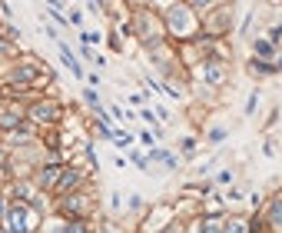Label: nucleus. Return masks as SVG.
I'll return each mask as SVG.
<instances>
[{"instance_id": "f257e3e1", "label": "nucleus", "mask_w": 282, "mask_h": 233, "mask_svg": "<svg viewBox=\"0 0 282 233\" xmlns=\"http://www.w3.org/2000/svg\"><path fill=\"white\" fill-rule=\"evenodd\" d=\"M169 27H173L176 33H189L193 30V17H189V10H186V7H176V10L169 13Z\"/></svg>"}, {"instance_id": "f03ea898", "label": "nucleus", "mask_w": 282, "mask_h": 233, "mask_svg": "<svg viewBox=\"0 0 282 233\" xmlns=\"http://www.w3.org/2000/svg\"><path fill=\"white\" fill-rule=\"evenodd\" d=\"M27 227H30V217H27V207H23V203H17V207H10V233H27Z\"/></svg>"}, {"instance_id": "7ed1b4c3", "label": "nucleus", "mask_w": 282, "mask_h": 233, "mask_svg": "<svg viewBox=\"0 0 282 233\" xmlns=\"http://www.w3.org/2000/svg\"><path fill=\"white\" fill-rule=\"evenodd\" d=\"M76 183H80V173H76V170H63L60 180H56V187L60 190H70V187H76Z\"/></svg>"}, {"instance_id": "20e7f679", "label": "nucleus", "mask_w": 282, "mask_h": 233, "mask_svg": "<svg viewBox=\"0 0 282 233\" xmlns=\"http://www.w3.org/2000/svg\"><path fill=\"white\" fill-rule=\"evenodd\" d=\"M60 173H63V170H56V166H47L44 173H40V183H44V187H54L56 180H60Z\"/></svg>"}, {"instance_id": "39448f33", "label": "nucleus", "mask_w": 282, "mask_h": 233, "mask_svg": "<svg viewBox=\"0 0 282 233\" xmlns=\"http://www.w3.org/2000/svg\"><path fill=\"white\" fill-rule=\"evenodd\" d=\"M60 57H63V60H66V67H70V70H73L76 77H80V74H83V70H80V64H76V60H73V54H70V47H66V44H60Z\"/></svg>"}, {"instance_id": "423d86ee", "label": "nucleus", "mask_w": 282, "mask_h": 233, "mask_svg": "<svg viewBox=\"0 0 282 233\" xmlns=\"http://www.w3.org/2000/svg\"><path fill=\"white\" fill-rule=\"evenodd\" d=\"M256 54H259V57H276V47H272V40H256Z\"/></svg>"}, {"instance_id": "0eeeda50", "label": "nucleus", "mask_w": 282, "mask_h": 233, "mask_svg": "<svg viewBox=\"0 0 282 233\" xmlns=\"http://www.w3.org/2000/svg\"><path fill=\"white\" fill-rule=\"evenodd\" d=\"M54 107H33V117H37V120H54Z\"/></svg>"}, {"instance_id": "6e6552de", "label": "nucleus", "mask_w": 282, "mask_h": 233, "mask_svg": "<svg viewBox=\"0 0 282 233\" xmlns=\"http://www.w3.org/2000/svg\"><path fill=\"white\" fill-rule=\"evenodd\" d=\"M269 220L276 223V227H282V200H279V203H272V210H269Z\"/></svg>"}, {"instance_id": "1a4fd4ad", "label": "nucleus", "mask_w": 282, "mask_h": 233, "mask_svg": "<svg viewBox=\"0 0 282 233\" xmlns=\"http://www.w3.org/2000/svg\"><path fill=\"white\" fill-rule=\"evenodd\" d=\"M150 156H153V160H163V163H166V166H176V156H169V154H163V150H153V154H150Z\"/></svg>"}, {"instance_id": "9d476101", "label": "nucleus", "mask_w": 282, "mask_h": 233, "mask_svg": "<svg viewBox=\"0 0 282 233\" xmlns=\"http://www.w3.org/2000/svg\"><path fill=\"white\" fill-rule=\"evenodd\" d=\"M223 233H246V223L242 220H232V223H226V230Z\"/></svg>"}, {"instance_id": "9b49d317", "label": "nucleus", "mask_w": 282, "mask_h": 233, "mask_svg": "<svg viewBox=\"0 0 282 233\" xmlns=\"http://www.w3.org/2000/svg\"><path fill=\"white\" fill-rule=\"evenodd\" d=\"M30 77H33L30 67H20V70H13V80H30Z\"/></svg>"}, {"instance_id": "f8f14e48", "label": "nucleus", "mask_w": 282, "mask_h": 233, "mask_svg": "<svg viewBox=\"0 0 282 233\" xmlns=\"http://www.w3.org/2000/svg\"><path fill=\"white\" fill-rule=\"evenodd\" d=\"M206 80H213V83H219V80H223V74H219V67H209V70H206Z\"/></svg>"}, {"instance_id": "ddd939ff", "label": "nucleus", "mask_w": 282, "mask_h": 233, "mask_svg": "<svg viewBox=\"0 0 282 233\" xmlns=\"http://www.w3.org/2000/svg\"><path fill=\"white\" fill-rule=\"evenodd\" d=\"M199 233H223V227H219V223H203Z\"/></svg>"}, {"instance_id": "4468645a", "label": "nucleus", "mask_w": 282, "mask_h": 233, "mask_svg": "<svg viewBox=\"0 0 282 233\" xmlns=\"http://www.w3.org/2000/svg\"><path fill=\"white\" fill-rule=\"evenodd\" d=\"M83 100H87L90 107H93V110H97L100 107V100H97V93H93V90H87V93H83Z\"/></svg>"}, {"instance_id": "2eb2a0df", "label": "nucleus", "mask_w": 282, "mask_h": 233, "mask_svg": "<svg viewBox=\"0 0 282 233\" xmlns=\"http://www.w3.org/2000/svg\"><path fill=\"white\" fill-rule=\"evenodd\" d=\"M256 103H259V93H252V97L246 100V113H252V110H256Z\"/></svg>"}, {"instance_id": "dca6fc26", "label": "nucleus", "mask_w": 282, "mask_h": 233, "mask_svg": "<svg viewBox=\"0 0 282 233\" xmlns=\"http://www.w3.org/2000/svg\"><path fill=\"white\" fill-rule=\"evenodd\" d=\"M262 154H266V156H276V144H272V140H266V144H262Z\"/></svg>"}, {"instance_id": "f3484780", "label": "nucleus", "mask_w": 282, "mask_h": 233, "mask_svg": "<svg viewBox=\"0 0 282 233\" xmlns=\"http://www.w3.org/2000/svg\"><path fill=\"white\" fill-rule=\"evenodd\" d=\"M229 180H232V173H229V170H223V173L216 177V183H229Z\"/></svg>"}, {"instance_id": "a211bd4d", "label": "nucleus", "mask_w": 282, "mask_h": 233, "mask_svg": "<svg viewBox=\"0 0 282 233\" xmlns=\"http://www.w3.org/2000/svg\"><path fill=\"white\" fill-rule=\"evenodd\" d=\"M66 233H83V223H73V227H66Z\"/></svg>"}, {"instance_id": "6ab92c4d", "label": "nucleus", "mask_w": 282, "mask_h": 233, "mask_svg": "<svg viewBox=\"0 0 282 233\" xmlns=\"http://www.w3.org/2000/svg\"><path fill=\"white\" fill-rule=\"evenodd\" d=\"M0 217H3V200H0Z\"/></svg>"}, {"instance_id": "aec40b11", "label": "nucleus", "mask_w": 282, "mask_h": 233, "mask_svg": "<svg viewBox=\"0 0 282 233\" xmlns=\"http://www.w3.org/2000/svg\"><path fill=\"white\" fill-rule=\"evenodd\" d=\"M0 50H3V40H0Z\"/></svg>"}]
</instances>
